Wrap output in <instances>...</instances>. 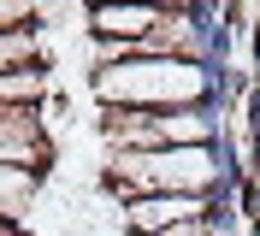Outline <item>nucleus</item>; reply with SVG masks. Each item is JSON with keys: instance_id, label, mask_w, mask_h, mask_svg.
<instances>
[{"instance_id": "9d476101", "label": "nucleus", "mask_w": 260, "mask_h": 236, "mask_svg": "<svg viewBox=\"0 0 260 236\" xmlns=\"http://www.w3.org/2000/svg\"><path fill=\"white\" fill-rule=\"evenodd\" d=\"M254 136H260V107H254Z\"/></svg>"}, {"instance_id": "7ed1b4c3", "label": "nucleus", "mask_w": 260, "mask_h": 236, "mask_svg": "<svg viewBox=\"0 0 260 236\" xmlns=\"http://www.w3.org/2000/svg\"><path fill=\"white\" fill-rule=\"evenodd\" d=\"M219 130H225L219 107H172V112L101 107V142L113 154H130V148H213Z\"/></svg>"}, {"instance_id": "0eeeda50", "label": "nucleus", "mask_w": 260, "mask_h": 236, "mask_svg": "<svg viewBox=\"0 0 260 236\" xmlns=\"http://www.w3.org/2000/svg\"><path fill=\"white\" fill-rule=\"evenodd\" d=\"M24 65H48L36 30H0V71H24Z\"/></svg>"}, {"instance_id": "20e7f679", "label": "nucleus", "mask_w": 260, "mask_h": 236, "mask_svg": "<svg viewBox=\"0 0 260 236\" xmlns=\"http://www.w3.org/2000/svg\"><path fill=\"white\" fill-rule=\"evenodd\" d=\"M195 219H213L207 195H130V201H118L124 236H166V230L195 224Z\"/></svg>"}, {"instance_id": "f257e3e1", "label": "nucleus", "mask_w": 260, "mask_h": 236, "mask_svg": "<svg viewBox=\"0 0 260 236\" xmlns=\"http://www.w3.org/2000/svg\"><path fill=\"white\" fill-rule=\"evenodd\" d=\"M101 107H142V112H172V107H213L219 100V71L195 59H124L101 65L89 77Z\"/></svg>"}, {"instance_id": "39448f33", "label": "nucleus", "mask_w": 260, "mask_h": 236, "mask_svg": "<svg viewBox=\"0 0 260 236\" xmlns=\"http://www.w3.org/2000/svg\"><path fill=\"white\" fill-rule=\"evenodd\" d=\"M48 165H53V148L42 130V107H0V172L42 177Z\"/></svg>"}, {"instance_id": "9b49d317", "label": "nucleus", "mask_w": 260, "mask_h": 236, "mask_svg": "<svg viewBox=\"0 0 260 236\" xmlns=\"http://www.w3.org/2000/svg\"><path fill=\"white\" fill-rule=\"evenodd\" d=\"M254 177H260V172H254Z\"/></svg>"}, {"instance_id": "1a4fd4ad", "label": "nucleus", "mask_w": 260, "mask_h": 236, "mask_svg": "<svg viewBox=\"0 0 260 236\" xmlns=\"http://www.w3.org/2000/svg\"><path fill=\"white\" fill-rule=\"evenodd\" d=\"M89 6H101V0H89ZM118 6H154V12H195L201 0H118Z\"/></svg>"}, {"instance_id": "423d86ee", "label": "nucleus", "mask_w": 260, "mask_h": 236, "mask_svg": "<svg viewBox=\"0 0 260 236\" xmlns=\"http://www.w3.org/2000/svg\"><path fill=\"white\" fill-rule=\"evenodd\" d=\"M30 201H36V177H30V172H0V219L24 224Z\"/></svg>"}, {"instance_id": "6e6552de", "label": "nucleus", "mask_w": 260, "mask_h": 236, "mask_svg": "<svg viewBox=\"0 0 260 236\" xmlns=\"http://www.w3.org/2000/svg\"><path fill=\"white\" fill-rule=\"evenodd\" d=\"M0 30H36V0H0Z\"/></svg>"}, {"instance_id": "f03ea898", "label": "nucleus", "mask_w": 260, "mask_h": 236, "mask_svg": "<svg viewBox=\"0 0 260 236\" xmlns=\"http://www.w3.org/2000/svg\"><path fill=\"white\" fill-rule=\"evenodd\" d=\"M101 183L113 195H219L231 183V165L219 148H130L113 154V165L101 172Z\"/></svg>"}]
</instances>
